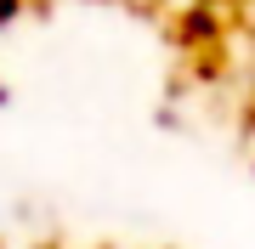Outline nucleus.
Here are the masks:
<instances>
[{"instance_id": "3", "label": "nucleus", "mask_w": 255, "mask_h": 249, "mask_svg": "<svg viewBox=\"0 0 255 249\" xmlns=\"http://www.w3.org/2000/svg\"><path fill=\"white\" fill-rule=\"evenodd\" d=\"M0 102H6V85H0Z\"/></svg>"}, {"instance_id": "1", "label": "nucleus", "mask_w": 255, "mask_h": 249, "mask_svg": "<svg viewBox=\"0 0 255 249\" xmlns=\"http://www.w3.org/2000/svg\"><path fill=\"white\" fill-rule=\"evenodd\" d=\"M17 11H23V0H0V23H11Z\"/></svg>"}, {"instance_id": "2", "label": "nucleus", "mask_w": 255, "mask_h": 249, "mask_svg": "<svg viewBox=\"0 0 255 249\" xmlns=\"http://www.w3.org/2000/svg\"><path fill=\"white\" fill-rule=\"evenodd\" d=\"M250 130H255V85H250Z\"/></svg>"}]
</instances>
